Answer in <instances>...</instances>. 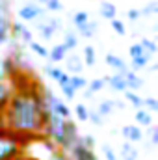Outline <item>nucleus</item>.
<instances>
[{"label": "nucleus", "mask_w": 158, "mask_h": 160, "mask_svg": "<svg viewBox=\"0 0 158 160\" xmlns=\"http://www.w3.org/2000/svg\"><path fill=\"white\" fill-rule=\"evenodd\" d=\"M41 89L34 93L11 95L4 110V125L13 134H26V132L41 134L43 132V114H50V112L43 106Z\"/></svg>", "instance_id": "nucleus-1"}, {"label": "nucleus", "mask_w": 158, "mask_h": 160, "mask_svg": "<svg viewBox=\"0 0 158 160\" xmlns=\"http://www.w3.org/2000/svg\"><path fill=\"white\" fill-rule=\"evenodd\" d=\"M21 155H24V149L17 142L15 134L0 138V160H15Z\"/></svg>", "instance_id": "nucleus-2"}, {"label": "nucleus", "mask_w": 158, "mask_h": 160, "mask_svg": "<svg viewBox=\"0 0 158 160\" xmlns=\"http://www.w3.org/2000/svg\"><path fill=\"white\" fill-rule=\"evenodd\" d=\"M17 15H19V21H21V22H22V21L34 22V21H37V19H41V17H45V15H47V11L43 9V6L30 2V4L21 6V8H19V11H17Z\"/></svg>", "instance_id": "nucleus-3"}, {"label": "nucleus", "mask_w": 158, "mask_h": 160, "mask_svg": "<svg viewBox=\"0 0 158 160\" xmlns=\"http://www.w3.org/2000/svg\"><path fill=\"white\" fill-rule=\"evenodd\" d=\"M80 134H78V127H77V123L71 119L65 121V132H63V142H62V145H60V149L62 151H65V153H69L73 147H75V143L78 142Z\"/></svg>", "instance_id": "nucleus-4"}, {"label": "nucleus", "mask_w": 158, "mask_h": 160, "mask_svg": "<svg viewBox=\"0 0 158 160\" xmlns=\"http://www.w3.org/2000/svg\"><path fill=\"white\" fill-rule=\"evenodd\" d=\"M9 28H11V11L7 2H0V47L6 45L9 39Z\"/></svg>", "instance_id": "nucleus-5"}, {"label": "nucleus", "mask_w": 158, "mask_h": 160, "mask_svg": "<svg viewBox=\"0 0 158 160\" xmlns=\"http://www.w3.org/2000/svg\"><path fill=\"white\" fill-rule=\"evenodd\" d=\"M67 155H69V160H99L93 151L86 149V147L80 143V138H78V142L75 143V147H73Z\"/></svg>", "instance_id": "nucleus-6"}, {"label": "nucleus", "mask_w": 158, "mask_h": 160, "mask_svg": "<svg viewBox=\"0 0 158 160\" xmlns=\"http://www.w3.org/2000/svg\"><path fill=\"white\" fill-rule=\"evenodd\" d=\"M121 134H123V138H125L128 143H132V145L143 140V130H141V127H138V125H125V127L121 128Z\"/></svg>", "instance_id": "nucleus-7"}, {"label": "nucleus", "mask_w": 158, "mask_h": 160, "mask_svg": "<svg viewBox=\"0 0 158 160\" xmlns=\"http://www.w3.org/2000/svg\"><path fill=\"white\" fill-rule=\"evenodd\" d=\"M104 60H106V63H108L112 69H116V71H117V75H125V73L130 69V67H128V63H126L123 58H119V56L112 54V52H108Z\"/></svg>", "instance_id": "nucleus-8"}, {"label": "nucleus", "mask_w": 158, "mask_h": 160, "mask_svg": "<svg viewBox=\"0 0 158 160\" xmlns=\"http://www.w3.org/2000/svg\"><path fill=\"white\" fill-rule=\"evenodd\" d=\"M65 62H67V75L69 77H73V75H82V69H84V62H82V58L77 56V54H69L67 58H65Z\"/></svg>", "instance_id": "nucleus-9"}, {"label": "nucleus", "mask_w": 158, "mask_h": 160, "mask_svg": "<svg viewBox=\"0 0 158 160\" xmlns=\"http://www.w3.org/2000/svg\"><path fill=\"white\" fill-rule=\"evenodd\" d=\"M123 78H125V84H126V89L128 91H138L140 88H143V78L138 75V73H134V71H126L125 75H123Z\"/></svg>", "instance_id": "nucleus-10"}, {"label": "nucleus", "mask_w": 158, "mask_h": 160, "mask_svg": "<svg viewBox=\"0 0 158 160\" xmlns=\"http://www.w3.org/2000/svg\"><path fill=\"white\" fill-rule=\"evenodd\" d=\"M104 80V84H108L114 91H126V84H125V78H123V75H110V77H102Z\"/></svg>", "instance_id": "nucleus-11"}, {"label": "nucleus", "mask_w": 158, "mask_h": 160, "mask_svg": "<svg viewBox=\"0 0 158 160\" xmlns=\"http://www.w3.org/2000/svg\"><path fill=\"white\" fill-rule=\"evenodd\" d=\"M67 54H69V50H67L62 43H58V45H54V47L48 50V60L54 62V63H60V62H63V60L67 58Z\"/></svg>", "instance_id": "nucleus-12"}, {"label": "nucleus", "mask_w": 158, "mask_h": 160, "mask_svg": "<svg viewBox=\"0 0 158 160\" xmlns=\"http://www.w3.org/2000/svg\"><path fill=\"white\" fill-rule=\"evenodd\" d=\"M2 65H4V75H6V78H13L15 75H19V73H21L19 65L15 63V60H13L11 56L2 58Z\"/></svg>", "instance_id": "nucleus-13"}, {"label": "nucleus", "mask_w": 158, "mask_h": 160, "mask_svg": "<svg viewBox=\"0 0 158 160\" xmlns=\"http://www.w3.org/2000/svg\"><path fill=\"white\" fill-rule=\"evenodd\" d=\"M11 95H13V91H11L9 84L7 82H0V114H4V110H6Z\"/></svg>", "instance_id": "nucleus-14"}, {"label": "nucleus", "mask_w": 158, "mask_h": 160, "mask_svg": "<svg viewBox=\"0 0 158 160\" xmlns=\"http://www.w3.org/2000/svg\"><path fill=\"white\" fill-rule=\"evenodd\" d=\"M34 24H36V28H37L39 36H41V38H43L45 41L52 39V36L56 34V32H54V30H52V28H50V26L47 24V15H45V17H41L39 22H34Z\"/></svg>", "instance_id": "nucleus-15"}, {"label": "nucleus", "mask_w": 158, "mask_h": 160, "mask_svg": "<svg viewBox=\"0 0 158 160\" xmlns=\"http://www.w3.org/2000/svg\"><path fill=\"white\" fill-rule=\"evenodd\" d=\"M99 13H101L102 19L112 21V19H116V15H117V8H116L112 2H102V4L99 6Z\"/></svg>", "instance_id": "nucleus-16"}, {"label": "nucleus", "mask_w": 158, "mask_h": 160, "mask_svg": "<svg viewBox=\"0 0 158 160\" xmlns=\"http://www.w3.org/2000/svg\"><path fill=\"white\" fill-rule=\"evenodd\" d=\"M149 62H151V56H149V54H143V56H140V58H134L128 67H130V71L138 73V71H141V69H147V67H149Z\"/></svg>", "instance_id": "nucleus-17"}, {"label": "nucleus", "mask_w": 158, "mask_h": 160, "mask_svg": "<svg viewBox=\"0 0 158 160\" xmlns=\"http://www.w3.org/2000/svg\"><path fill=\"white\" fill-rule=\"evenodd\" d=\"M121 160H138V149L132 143L123 142V145H121Z\"/></svg>", "instance_id": "nucleus-18"}, {"label": "nucleus", "mask_w": 158, "mask_h": 160, "mask_svg": "<svg viewBox=\"0 0 158 160\" xmlns=\"http://www.w3.org/2000/svg\"><path fill=\"white\" fill-rule=\"evenodd\" d=\"M62 45H63L67 50H75V48L78 47V36H77L75 32L65 30V32H63V41H62Z\"/></svg>", "instance_id": "nucleus-19"}, {"label": "nucleus", "mask_w": 158, "mask_h": 160, "mask_svg": "<svg viewBox=\"0 0 158 160\" xmlns=\"http://www.w3.org/2000/svg\"><path fill=\"white\" fill-rule=\"evenodd\" d=\"M114 101L112 99H108V101H102V102H99V106H97V114L104 119V118H108V116H112L114 114Z\"/></svg>", "instance_id": "nucleus-20"}, {"label": "nucleus", "mask_w": 158, "mask_h": 160, "mask_svg": "<svg viewBox=\"0 0 158 160\" xmlns=\"http://www.w3.org/2000/svg\"><path fill=\"white\" fill-rule=\"evenodd\" d=\"M97 28H99V22L89 19V22H87L86 26H82L78 32H80V36H84L86 39H91V38H95V34H97Z\"/></svg>", "instance_id": "nucleus-21"}, {"label": "nucleus", "mask_w": 158, "mask_h": 160, "mask_svg": "<svg viewBox=\"0 0 158 160\" xmlns=\"http://www.w3.org/2000/svg\"><path fill=\"white\" fill-rule=\"evenodd\" d=\"M134 118H136V121H138V127H140V125H143V127H147V128H149V127L153 125V116H151L147 110H143V108L136 110V116H134Z\"/></svg>", "instance_id": "nucleus-22"}, {"label": "nucleus", "mask_w": 158, "mask_h": 160, "mask_svg": "<svg viewBox=\"0 0 158 160\" xmlns=\"http://www.w3.org/2000/svg\"><path fill=\"white\" fill-rule=\"evenodd\" d=\"M138 45H140V47L143 48V52L149 54V56H153V54L158 50V45L153 39H149V38H141V39L138 41Z\"/></svg>", "instance_id": "nucleus-23"}, {"label": "nucleus", "mask_w": 158, "mask_h": 160, "mask_svg": "<svg viewBox=\"0 0 158 160\" xmlns=\"http://www.w3.org/2000/svg\"><path fill=\"white\" fill-rule=\"evenodd\" d=\"M69 86H71L75 91L86 89V88H87V78L82 77V75H73V77H69Z\"/></svg>", "instance_id": "nucleus-24"}, {"label": "nucleus", "mask_w": 158, "mask_h": 160, "mask_svg": "<svg viewBox=\"0 0 158 160\" xmlns=\"http://www.w3.org/2000/svg\"><path fill=\"white\" fill-rule=\"evenodd\" d=\"M87 67H93L95 65V62H97V52H95V48L91 47V45H87V47H84V60H82Z\"/></svg>", "instance_id": "nucleus-25"}, {"label": "nucleus", "mask_w": 158, "mask_h": 160, "mask_svg": "<svg viewBox=\"0 0 158 160\" xmlns=\"http://www.w3.org/2000/svg\"><path fill=\"white\" fill-rule=\"evenodd\" d=\"M43 73H45L48 78L56 80V82H58V78L63 75V71H62L60 67H56V65H50V63H45V65H43Z\"/></svg>", "instance_id": "nucleus-26"}, {"label": "nucleus", "mask_w": 158, "mask_h": 160, "mask_svg": "<svg viewBox=\"0 0 158 160\" xmlns=\"http://www.w3.org/2000/svg\"><path fill=\"white\" fill-rule=\"evenodd\" d=\"M73 22H75L77 30H80L82 26H86V24L89 22V13H87V11H77V13L73 15Z\"/></svg>", "instance_id": "nucleus-27"}, {"label": "nucleus", "mask_w": 158, "mask_h": 160, "mask_svg": "<svg viewBox=\"0 0 158 160\" xmlns=\"http://www.w3.org/2000/svg\"><path fill=\"white\" fill-rule=\"evenodd\" d=\"M125 99H126V102H130L134 108H138V110L141 108L143 97H140L138 93H134V91H128V89H126V91H125Z\"/></svg>", "instance_id": "nucleus-28"}, {"label": "nucleus", "mask_w": 158, "mask_h": 160, "mask_svg": "<svg viewBox=\"0 0 158 160\" xmlns=\"http://www.w3.org/2000/svg\"><path fill=\"white\" fill-rule=\"evenodd\" d=\"M75 116H77V119L78 121H87V114H89V108L84 104V102H78L73 110H71Z\"/></svg>", "instance_id": "nucleus-29"}, {"label": "nucleus", "mask_w": 158, "mask_h": 160, "mask_svg": "<svg viewBox=\"0 0 158 160\" xmlns=\"http://www.w3.org/2000/svg\"><path fill=\"white\" fill-rule=\"evenodd\" d=\"M141 108L147 110L149 114H151V112H158V101L155 97H145L143 102H141Z\"/></svg>", "instance_id": "nucleus-30"}, {"label": "nucleus", "mask_w": 158, "mask_h": 160, "mask_svg": "<svg viewBox=\"0 0 158 160\" xmlns=\"http://www.w3.org/2000/svg\"><path fill=\"white\" fill-rule=\"evenodd\" d=\"M28 47H30V48L34 50V54H37L39 58H48V50H47L41 43H37V41H30Z\"/></svg>", "instance_id": "nucleus-31"}, {"label": "nucleus", "mask_w": 158, "mask_h": 160, "mask_svg": "<svg viewBox=\"0 0 158 160\" xmlns=\"http://www.w3.org/2000/svg\"><path fill=\"white\" fill-rule=\"evenodd\" d=\"M104 86H106V84H104V80L102 78H93V80H87V88H86V89H89V91L95 95V93L101 91Z\"/></svg>", "instance_id": "nucleus-32"}, {"label": "nucleus", "mask_w": 158, "mask_h": 160, "mask_svg": "<svg viewBox=\"0 0 158 160\" xmlns=\"http://www.w3.org/2000/svg\"><path fill=\"white\" fill-rule=\"evenodd\" d=\"M110 26H112V30H114L117 36H125V34H126V26H125V22L119 21V19H112V21H110Z\"/></svg>", "instance_id": "nucleus-33"}, {"label": "nucleus", "mask_w": 158, "mask_h": 160, "mask_svg": "<svg viewBox=\"0 0 158 160\" xmlns=\"http://www.w3.org/2000/svg\"><path fill=\"white\" fill-rule=\"evenodd\" d=\"M43 9H45V11L54 13V11H62V9H63V6H62V0H47Z\"/></svg>", "instance_id": "nucleus-34"}, {"label": "nucleus", "mask_w": 158, "mask_h": 160, "mask_svg": "<svg viewBox=\"0 0 158 160\" xmlns=\"http://www.w3.org/2000/svg\"><path fill=\"white\" fill-rule=\"evenodd\" d=\"M47 24L54 30V32H62L63 30V22L60 17H47Z\"/></svg>", "instance_id": "nucleus-35"}, {"label": "nucleus", "mask_w": 158, "mask_h": 160, "mask_svg": "<svg viewBox=\"0 0 158 160\" xmlns=\"http://www.w3.org/2000/svg\"><path fill=\"white\" fill-rule=\"evenodd\" d=\"M80 143L86 147V149H89V151H93L95 149V138L91 136V134H86V136H80Z\"/></svg>", "instance_id": "nucleus-36"}, {"label": "nucleus", "mask_w": 158, "mask_h": 160, "mask_svg": "<svg viewBox=\"0 0 158 160\" xmlns=\"http://www.w3.org/2000/svg\"><path fill=\"white\" fill-rule=\"evenodd\" d=\"M141 15H156L158 13V2H149L143 9H140Z\"/></svg>", "instance_id": "nucleus-37"}, {"label": "nucleus", "mask_w": 158, "mask_h": 160, "mask_svg": "<svg viewBox=\"0 0 158 160\" xmlns=\"http://www.w3.org/2000/svg\"><path fill=\"white\" fill-rule=\"evenodd\" d=\"M102 153H104V158L106 160H119V157L116 155V151L108 143H102Z\"/></svg>", "instance_id": "nucleus-38"}, {"label": "nucleus", "mask_w": 158, "mask_h": 160, "mask_svg": "<svg viewBox=\"0 0 158 160\" xmlns=\"http://www.w3.org/2000/svg\"><path fill=\"white\" fill-rule=\"evenodd\" d=\"M128 54H130V58L134 60V58H140V56H143L145 52H143V48H141L138 43H134V45H130V48H128Z\"/></svg>", "instance_id": "nucleus-39"}, {"label": "nucleus", "mask_w": 158, "mask_h": 160, "mask_svg": "<svg viewBox=\"0 0 158 160\" xmlns=\"http://www.w3.org/2000/svg\"><path fill=\"white\" fill-rule=\"evenodd\" d=\"M60 89H62V93H63V97H65L67 101H73V99L77 97V91H75V89H73V88H71L69 84H65V86H62Z\"/></svg>", "instance_id": "nucleus-40"}, {"label": "nucleus", "mask_w": 158, "mask_h": 160, "mask_svg": "<svg viewBox=\"0 0 158 160\" xmlns=\"http://www.w3.org/2000/svg\"><path fill=\"white\" fill-rule=\"evenodd\" d=\"M50 160H69V155L56 147L54 151H50Z\"/></svg>", "instance_id": "nucleus-41"}, {"label": "nucleus", "mask_w": 158, "mask_h": 160, "mask_svg": "<svg viewBox=\"0 0 158 160\" xmlns=\"http://www.w3.org/2000/svg\"><path fill=\"white\" fill-rule=\"evenodd\" d=\"M87 121H91L95 127H101V125H102V118L97 114V110H89V114H87Z\"/></svg>", "instance_id": "nucleus-42"}, {"label": "nucleus", "mask_w": 158, "mask_h": 160, "mask_svg": "<svg viewBox=\"0 0 158 160\" xmlns=\"http://www.w3.org/2000/svg\"><path fill=\"white\" fill-rule=\"evenodd\" d=\"M149 140H151V145H158V128L156 127H149Z\"/></svg>", "instance_id": "nucleus-43"}, {"label": "nucleus", "mask_w": 158, "mask_h": 160, "mask_svg": "<svg viewBox=\"0 0 158 160\" xmlns=\"http://www.w3.org/2000/svg\"><path fill=\"white\" fill-rule=\"evenodd\" d=\"M126 17H128L130 21H138V19L141 17V13H140V9H128V11H126Z\"/></svg>", "instance_id": "nucleus-44"}, {"label": "nucleus", "mask_w": 158, "mask_h": 160, "mask_svg": "<svg viewBox=\"0 0 158 160\" xmlns=\"http://www.w3.org/2000/svg\"><path fill=\"white\" fill-rule=\"evenodd\" d=\"M65 84H69V75H67V73L63 71V75H62V77L58 78V86L62 88V86H65Z\"/></svg>", "instance_id": "nucleus-45"}, {"label": "nucleus", "mask_w": 158, "mask_h": 160, "mask_svg": "<svg viewBox=\"0 0 158 160\" xmlns=\"http://www.w3.org/2000/svg\"><path fill=\"white\" fill-rule=\"evenodd\" d=\"M13 132L7 128V127H0V138H6V136H11Z\"/></svg>", "instance_id": "nucleus-46"}, {"label": "nucleus", "mask_w": 158, "mask_h": 160, "mask_svg": "<svg viewBox=\"0 0 158 160\" xmlns=\"http://www.w3.org/2000/svg\"><path fill=\"white\" fill-rule=\"evenodd\" d=\"M6 75H4V65H2V56H0V82H6Z\"/></svg>", "instance_id": "nucleus-47"}, {"label": "nucleus", "mask_w": 158, "mask_h": 160, "mask_svg": "<svg viewBox=\"0 0 158 160\" xmlns=\"http://www.w3.org/2000/svg\"><path fill=\"white\" fill-rule=\"evenodd\" d=\"M114 106L119 108V110H123V108H125V102H121V101H116V99H114Z\"/></svg>", "instance_id": "nucleus-48"}, {"label": "nucleus", "mask_w": 158, "mask_h": 160, "mask_svg": "<svg viewBox=\"0 0 158 160\" xmlns=\"http://www.w3.org/2000/svg\"><path fill=\"white\" fill-rule=\"evenodd\" d=\"M84 97H86V99H93V93H91L89 89H84Z\"/></svg>", "instance_id": "nucleus-49"}, {"label": "nucleus", "mask_w": 158, "mask_h": 160, "mask_svg": "<svg viewBox=\"0 0 158 160\" xmlns=\"http://www.w3.org/2000/svg\"><path fill=\"white\" fill-rule=\"evenodd\" d=\"M147 69H149L151 73H155V71H156V69H158V65H156V63H153V65H151V67H147Z\"/></svg>", "instance_id": "nucleus-50"}, {"label": "nucleus", "mask_w": 158, "mask_h": 160, "mask_svg": "<svg viewBox=\"0 0 158 160\" xmlns=\"http://www.w3.org/2000/svg\"><path fill=\"white\" fill-rule=\"evenodd\" d=\"M0 127H6L4 125V114H0Z\"/></svg>", "instance_id": "nucleus-51"}, {"label": "nucleus", "mask_w": 158, "mask_h": 160, "mask_svg": "<svg viewBox=\"0 0 158 160\" xmlns=\"http://www.w3.org/2000/svg\"><path fill=\"white\" fill-rule=\"evenodd\" d=\"M15 160H26V153H24V155H21L19 158H15Z\"/></svg>", "instance_id": "nucleus-52"}, {"label": "nucleus", "mask_w": 158, "mask_h": 160, "mask_svg": "<svg viewBox=\"0 0 158 160\" xmlns=\"http://www.w3.org/2000/svg\"><path fill=\"white\" fill-rule=\"evenodd\" d=\"M47 0H34V4H45Z\"/></svg>", "instance_id": "nucleus-53"}, {"label": "nucleus", "mask_w": 158, "mask_h": 160, "mask_svg": "<svg viewBox=\"0 0 158 160\" xmlns=\"http://www.w3.org/2000/svg\"><path fill=\"white\" fill-rule=\"evenodd\" d=\"M26 160H39V158H36V157H28V155H26Z\"/></svg>", "instance_id": "nucleus-54"}, {"label": "nucleus", "mask_w": 158, "mask_h": 160, "mask_svg": "<svg viewBox=\"0 0 158 160\" xmlns=\"http://www.w3.org/2000/svg\"><path fill=\"white\" fill-rule=\"evenodd\" d=\"M0 2H7V0H0Z\"/></svg>", "instance_id": "nucleus-55"}]
</instances>
